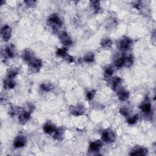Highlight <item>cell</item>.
Wrapping results in <instances>:
<instances>
[{"mask_svg": "<svg viewBox=\"0 0 156 156\" xmlns=\"http://www.w3.org/2000/svg\"><path fill=\"white\" fill-rule=\"evenodd\" d=\"M42 61L39 59H35L34 58L33 61H31L29 63V68L30 70V71L32 73H37L40 68L42 67Z\"/></svg>", "mask_w": 156, "mask_h": 156, "instance_id": "obj_1", "label": "cell"}, {"mask_svg": "<svg viewBox=\"0 0 156 156\" xmlns=\"http://www.w3.org/2000/svg\"><path fill=\"white\" fill-rule=\"evenodd\" d=\"M102 140L107 143H112L116 140V135L111 130H106L103 132Z\"/></svg>", "mask_w": 156, "mask_h": 156, "instance_id": "obj_2", "label": "cell"}, {"mask_svg": "<svg viewBox=\"0 0 156 156\" xmlns=\"http://www.w3.org/2000/svg\"><path fill=\"white\" fill-rule=\"evenodd\" d=\"M132 45V40L129 38L125 37L121 39L119 42V48L123 51H127L131 48Z\"/></svg>", "mask_w": 156, "mask_h": 156, "instance_id": "obj_3", "label": "cell"}, {"mask_svg": "<svg viewBox=\"0 0 156 156\" xmlns=\"http://www.w3.org/2000/svg\"><path fill=\"white\" fill-rule=\"evenodd\" d=\"M48 21L50 23V24L52 25L54 28L56 27H61L62 25V21L61 20V18L57 15L53 13V14L49 16L48 18Z\"/></svg>", "mask_w": 156, "mask_h": 156, "instance_id": "obj_4", "label": "cell"}, {"mask_svg": "<svg viewBox=\"0 0 156 156\" xmlns=\"http://www.w3.org/2000/svg\"><path fill=\"white\" fill-rule=\"evenodd\" d=\"M85 112V109L84 105H76L70 109L71 113L74 116H81L84 115Z\"/></svg>", "mask_w": 156, "mask_h": 156, "instance_id": "obj_5", "label": "cell"}, {"mask_svg": "<svg viewBox=\"0 0 156 156\" xmlns=\"http://www.w3.org/2000/svg\"><path fill=\"white\" fill-rule=\"evenodd\" d=\"M148 153V149L143 147H135L130 153L131 155L134 156H145Z\"/></svg>", "mask_w": 156, "mask_h": 156, "instance_id": "obj_6", "label": "cell"}, {"mask_svg": "<svg viewBox=\"0 0 156 156\" xmlns=\"http://www.w3.org/2000/svg\"><path fill=\"white\" fill-rule=\"evenodd\" d=\"M21 57L24 61L29 63L34 59V53L30 49H26L23 51Z\"/></svg>", "mask_w": 156, "mask_h": 156, "instance_id": "obj_7", "label": "cell"}, {"mask_svg": "<svg viewBox=\"0 0 156 156\" xmlns=\"http://www.w3.org/2000/svg\"><path fill=\"white\" fill-rule=\"evenodd\" d=\"M59 39H60L62 43L66 46V47H69L73 43L71 39L67 32H62L59 35Z\"/></svg>", "mask_w": 156, "mask_h": 156, "instance_id": "obj_8", "label": "cell"}, {"mask_svg": "<svg viewBox=\"0 0 156 156\" xmlns=\"http://www.w3.org/2000/svg\"><path fill=\"white\" fill-rule=\"evenodd\" d=\"M12 34L11 27L7 25L4 26L1 29V35L4 41H8L10 39Z\"/></svg>", "mask_w": 156, "mask_h": 156, "instance_id": "obj_9", "label": "cell"}, {"mask_svg": "<svg viewBox=\"0 0 156 156\" xmlns=\"http://www.w3.org/2000/svg\"><path fill=\"white\" fill-rule=\"evenodd\" d=\"M27 140L25 136L20 135L17 137L13 142V146L15 148H22L25 146Z\"/></svg>", "mask_w": 156, "mask_h": 156, "instance_id": "obj_10", "label": "cell"}, {"mask_svg": "<svg viewBox=\"0 0 156 156\" xmlns=\"http://www.w3.org/2000/svg\"><path fill=\"white\" fill-rule=\"evenodd\" d=\"M31 117L30 112L27 111H23L21 112L18 117V121L22 124V125H25L27 121L29 120Z\"/></svg>", "mask_w": 156, "mask_h": 156, "instance_id": "obj_11", "label": "cell"}, {"mask_svg": "<svg viewBox=\"0 0 156 156\" xmlns=\"http://www.w3.org/2000/svg\"><path fill=\"white\" fill-rule=\"evenodd\" d=\"M117 95L118 99H120L121 101H125L129 97V91H127L125 89H119L117 91Z\"/></svg>", "mask_w": 156, "mask_h": 156, "instance_id": "obj_12", "label": "cell"}, {"mask_svg": "<svg viewBox=\"0 0 156 156\" xmlns=\"http://www.w3.org/2000/svg\"><path fill=\"white\" fill-rule=\"evenodd\" d=\"M4 53L6 54L8 57L13 58L15 56V47L13 45H11L7 47L4 50Z\"/></svg>", "mask_w": 156, "mask_h": 156, "instance_id": "obj_13", "label": "cell"}, {"mask_svg": "<svg viewBox=\"0 0 156 156\" xmlns=\"http://www.w3.org/2000/svg\"><path fill=\"white\" fill-rule=\"evenodd\" d=\"M103 145L102 141L101 140H96L93 142H91L89 145L90 149L91 151H98Z\"/></svg>", "mask_w": 156, "mask_h": 156, "instance_id": "obj_14", "label": "cell"}, {"mask_svg": "<svg viewBox=\"0 0 156 156\" xmlns=\"http://www.w3.org/2000/svg\"><path fill=\"white\" fill-rule=\"evenodd\" d=\"M53 137L55 139L59 141H61L63 139V131L61 129H57L56 128V131L53 134Z\"/></svg>", "mask_w": 156, "mask_h": 156, "instance_id": "obj_15", "label": "cell"}, {"mask_svg": "<svg viewBox=\"0 0 156 156\" xmlns=\"http://www.w3.org/2000/svg\"><path fill=\"white\" fill-rule=\"evenodd\" d=\"M56 127L53 126L50 124H46V125L43 126V131L45 133H47L48 134L53 135L54 131H56Z\"/></svg>", "mask_w": 156, "mask_h": 156, "instance_id": "obj_16", "label": "cell"}, {"mask_svg": "<svg viewBox=\"0 0 156 156\" xmlns=\"http://www.w3.org/2000/svg\"><path fill=\"white\" fill-rule=\"evenodd\" d=\"M40 88L43 91H50L54 89V85L52 83L49 82H45L41 84Z\"/></svg>", "mask_w": 156, "mask_h": 156, "instance_id": "obj_17", "label": "cell"}, {"mask_svg": "<svg viewBox=\"0 0 156 156\" xmlns=\"http://www.w3.org/2000/svg\"><path fill=\"white\" fill-rule=\"evenodd\" d=\"M15 86V82L13 81L12 79H9L4 81V87L6 89H12Z\"/></svg>", "mask_w": 156, "mask_h": 156, "instance_id": "obj_18", "label": "cell"}, {"mask_svg": "<svg viewBox=\"0 0 156 156\" xmlns=\"http://www.w3.org/2000/svg\"><path fill=\"white\" fill-rule=\"evenodd\" d=\"M134 63V59L132 55L128 54L125 56V66L127 67H131Z\"/></svg>", "mask_w": 156, "mask_h": 156, "instance_id": "obj_19", "label": "cell"}, {"mask_svg": "<svg viewBox=\"0 0 156 156\" xmlns=\"http://www.w3.org/2000/svg\"><path fill=\"white\" fill-rule=\"evenodd\" d=\"M95 60V55L94 53L89 52L85 54L84 57V61L87 63H91Z\"/></svg>", "mask_w": 156, "mask_h": 156, "instance_id": "obj_20", "label": "cell"}, {"mask_svg": "<svg viewBox=\"0 0 156 156\" xmlns=\"http://www.w3.org/2000/svg\"><path fill=\"white\" fill-rule=\"evenodd\" d=\"M141 111L145 113H149L151 111V105L149 103H146L142 104L140 106Z\"/></svg>", "mask_w": 156, "mask_h": 156, "instance_id": "obj_21", "label": "cell"}, {"mask_svg": "<svg viewBox=\"0 0 156 156\" xmlns=\"http://www.w3.org/2000/svg\"><path fill=\"white\" fill-rule=\"evenodd\" d=\"M115 65L117 68H120L125 66V56L118 57L115 62Z\"/></svg>", "mask_w": 156, "mask_h": 156, "instance_id": "obj_22", "label": "cell"}, {"mask_svg": "<svg viewBox=\"0 0 156 156\" xmlns=\"http://www.w3.org/2000/svg\"><path fill=\"white\" fill-rule=\"evenodd\" d=\"M101 45L104 48H111L112 45V41L109 39H104L101 42Z\"/></svg>", "mask_w": 156, "mask_h": 156, "instance_id": "obj_23", "label": "cell"}, {"mask_svg": "<svg viewBox=\"0 0 156 156\" xmlns=\"http://www.w3.org/2000/svg\"><path fill=\"white\" fill-rule=\"evenodd\" d=\"M121 82V79L120 77H115L112 81V87L113 90H117Z\"/></svg>", "mask_w": 156, "mask_h": 156, "instance_id": "obj_24", "label": "cell"}, {"mask_svg": "<svg viewBox=\"0 0 156 156\" xmlns=\"http://www.w3.org/2000/svg\"><path fill=\"white\" fill-rule=\"evenodd\" d=\"M91 5L92 6L95 12L97 13L100 10V2L99 1H91Z\"/></svg>", "mask_w": 156, "mask_h": 156, "instance_id": "obj_25", "label": "cell"}, {"mask_svg": "<svg viewBox=\"0 0 156 156\" xmlns=\"http://www.w3.org/2000/svg\"><path fill=\"white\" fill-rule=\"evenodd\" d=\"M18 74V71L17 69H11L7 73V77L9 79H12L13 77H15Z\"/></svg>", "mask_w": 156, "mask_h": 156, "instance_id": "obj_26", "label": "cell"}, {"mask_svg": "<svg viewBox=\"0 0 156 156\" xmlns=\"http://www.w3.org/2000/svg\"><path fill=\"white\" fill-rule=\"evenodd\" d=\"M57 55L59 56L62 57H65L67 55V49L66 48H59L56 53Z\"/></svg>", "mask_w": 156, "mask_h": 156, "instance_id": "obj_27", "label": "cell"}, {"mask_svg": "<svg viewBox=\"0 0 156 156\" xmlns=\"http://www.w3.org/2000/svg\"><path fill=\"white\" fill-rule=\"evenodd\" d=\"M113 68L111 66H108L105 69V75L107 76H111L113 73Z\"/></svg>", "mask_w": 156, "mask_h": 156, "instance_id": "obj_28", "label": "cell"}, {"mask_svg": "<svg viewBox=\"0 0 156 156\" xmlns=\"http://www.w3.org/2000/svg\"><path fill=\"white\" fill-rule=\"evenodd\" d=\"M96 95V91L94 90L87 91V98L88 100L93 99Z\"/></svg>", "mask_w": 156, "mask_h": 156, "instance_id": "obj_29", "label": "cell"}, {"mask_svg": "<svg viewBox=\"0 0 156 156\" xmlns=\"http://www.w3.org/2000/svg\"><path fill=\"white\" fill-rule=\"evenodd\" d=\"M138 115H135L134 116H133L132 117L128 119L127 123L129 124V125H134L135 123H137V120H138Z\"/></svg>", "mask_w": 156, "mask_h": 156, "instance_id": "obj_30", "label": "cell"}, {"mask_svg": "<svg viewBox=\"0 0 156 156\" xmlns=\"http://www.w3.org/2000/svg\"><path fill=\"white\" fill-rule=\"evenodd\" d=\"M120 112L123 116L125 117H127L129 115V111L126 108H121L120 110Z\"/></svg>", "mask_w": 156, "mask_h": 156, "instance_id": "obj_31", "label": "cell"}, {"mask_svg": "<svg viewBox=\"0 0 156 156\" xmlns=\"http://www.w3.org/2000/svg\"><path fill=\"white\" fill-rule=\"evenodd\" d=\"M25 3L26 4L27 6H28L29 7H33L35 6L36 1H32V0H28V1H25Z\"/></svg>", "mask_w": 156, "mask_h": 156, "instance_id": "obj_32", "label": "cell"}, {"mask_svg": "<svg viewBox=\"0 0 156 156\" xmlns=\"http://www.w3.org/2000/svg\"><path fill=\"white\" fill-rule=\"evenodd\" d=\"M140 3H141L140 1H135L134 3V5H133V6H134V7L135 9H139V10L140 7V6H141V4Z\"/></svg>", "mask_w": 156, "mask_h": 156, "instance_id": "obj_33", "label": "cell"}]
</instances>
